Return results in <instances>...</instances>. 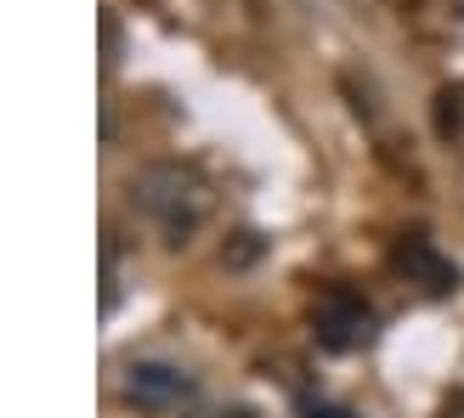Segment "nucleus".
Returning a JSON list of instances; mask_svg holds the SVG:
<instances>
[{
    "label": "nucleus",
    "instance_id": "1",
    "mask_svg": "<svg viewBox=\"0 0 464 418\" xmlns=\"http://www.w3.org/2000/svg\"><path fill=\"white\" fill-rule=\"evenodd\" d=\"M130 204L165 232L170 243H188L193 232L210 215V181L193 165H176V158H159L130 176Z\"/></svg>",
    "mask_w": 464,
    "mask_h": 418
},
{
    "label": "nucleus",
    "instance_id": "2",
    "mask_svg": "<svg viewBox=\"0 0 464 418\" xmlns=\"http://www.w3.org/2000/svg\"><path fill=\"white\" fill-rule=\"evenodd\" d=\"M120 396L142 413H176L193 402V374H181L170 362H136L120 385Z\"/></svg>",
    "mask_w": 464,
    "mask_h": 418
},
{
    "label": "nucleus",
    "instance_id": "3",
    "mask_svg": "<svg viewBox=\"0 0 464 418\" xmlns=\"http://www.w3.org/2000/svg\"><path fill=\"white\" fill-rule=\"evenodd\" d=\"M317 328L329 345H357V339H368V306L352 294H329L317 306Z\"/></svg>",
    "mask_w": 464,
    "mask_h": 418
},
{
    "label": "nucleus",
    "instance_id": "4",
    "mask_svg": "<svg viewBox=\"0 0 464 418\" xmlns=\"http://www.w3.org/2000/svg\"><path fill=\"white\" fill-rule=\"evenodd\" d=\"M397 261L420 271V277H425V289H448V283H453V266H442V261H436V254H430L425 243H408V249L397 254Z\"/></svg>",
    "mask_w": 464,
    "mask_h": 418
},
{
    "label": "nucleus",
    "instance_id": "5",
    "mask_svg": "<svg viewBox=\"0 0 464 418\" xmlns=\"http://www.w3.org/2000/svg\"><path fill=\"white\" fill-rule=\"evenodd\" d=\"M442 418H464V396H453V402L442 407Z\"/></svg>",
    "mask_w": 464,
    "mask_h": 418
}]
</instances>
